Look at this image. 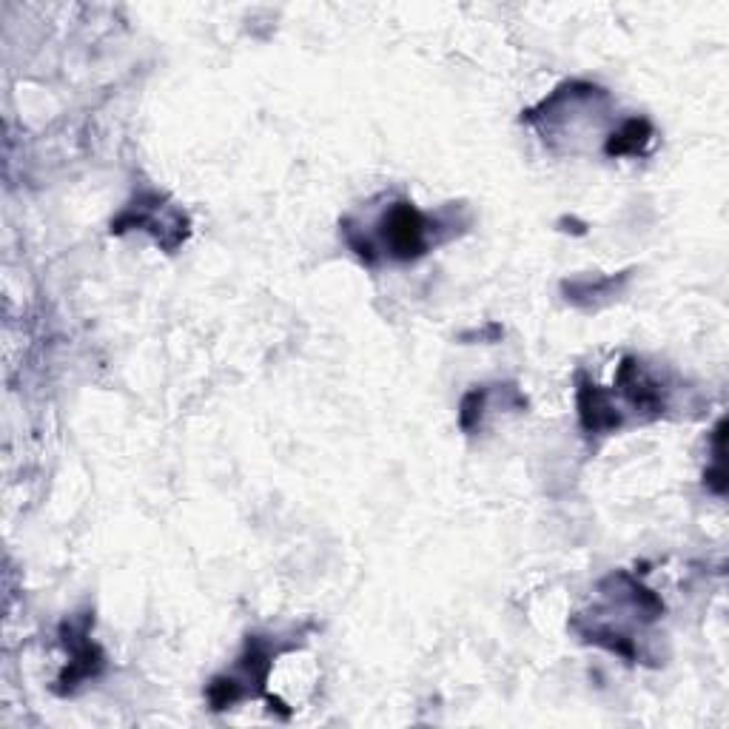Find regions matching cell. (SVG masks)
<instances>
[{
    "label": "cell",
    "mask_w": 729,
    "mask_h": 729,
    "mask_svg": "<svg viewBox=\"0 0 729 729\" xmlns=\"http://www.w3.org/2000/svg\"><path fill=\"white\" fill-rule=\"evenodd\" d=\"M382 237L396 260H416L428 251V225L411 203H396L388 211Z\"/></svg>",
    "instance_id": "6da1fadb"
},
{
    "label": "cell",
    "mask_w": 729,
    "mask_h": 729,
    "mask_svg": "<svg viewBox=\"0 0 729 729\" xmlns=\"http://www.w3.org/2000/svg\"><path fill=\"white\" fill-rule=\"evenodd\" d=\"M66 644H72V650H75V661H72V667L66 670V675L60 678L63 690H66V687H75L80 678H89V675L97 673V667H100V653H97V647H94V644L86 641V627H83L77 636L72 633V630H69Z\"/></svg>",
    "instance_id": "7a4b0ae2"
},
{
    "label": "cell",
    "mask_w": 729,
    "mask_h": 729,
    "mask_svg": "<svg viewBox=\"0 0 729 729\" xmlns=\"http://www.w3.org/2000/svg\"><path fill=\"white\" fill-rule=\"evenodd\" d=\"M579 405H581V422L587 430H607L616 428L618 416L610 408L607 396H601L596 388H581L579 393Z\"/></svg>",
    "instance_id": "3957f363"
},
{
    "label": "cell",
    "mask_w": 729,
    "mask_h": 729,
    "mask_svg": "<svg viewBox=\"0 0 729 729\" xmlns=\"http://www.w3.org/2000/svg\"><path fill=\"white\" fill-rule=\"evenodd\" d=\"M647 140H650V123L647 120H630L624 131L613 134V140L607 143V154H636Z\"/></svg>",
    "instance_id": "277c9868"
}]
</instances>
